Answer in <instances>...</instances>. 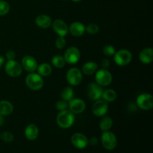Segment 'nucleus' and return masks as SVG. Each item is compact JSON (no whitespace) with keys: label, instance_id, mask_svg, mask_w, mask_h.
Listing matches in <instances>:
<instances>
[{"label":"nucleus","instance_id":"f257e3e1","mask_svg":"<svg viewBox=\"0 0 153 153\" xmlns=\"http://www.w3.org/2000/svg\"><path fill=\"white\" fill-rule=\"evenodd\" d=\"M56 122L61 128H70L75 122V114L67 109L61 111L57 115Z\"/></svg>","mask_w":153,"mask_h":153},{"label":"nucleus","instance_id":"ddd939ff","mask_svg":"<svg viewBox=\"0 0 153 153\" xmlns=\"http://www.w3.org/2000/svg\"><path fill=\"white\" fill-rule=\"evenodd\" d=\"M21 66L22 67V70H25V71L28 73H34L37 68V62L34 57L31 55H26L23 57L21 62Z\"/></svg>","mask_w":153,"mask_h":153},{"label":"nucleus","instance_id":"6ab92c4d","mask_svg":"<svg viewBox=\"0 0 153 153\" xmlns=\"http://www.w3.org/2000/svg\"><path fill=\"white\" fill-rule=\"evenodd\" d=\"M139 59L143 64H149L153 60V49L152 48H146L139 54Z\"/></svg>","mask_w":153,"mask_h":153},{"label":"nucleus","instance_id":"4be33fe9","mask_svg":"<svg viewBox=\"0 0 153 153\" xmlns=\"http://www.w3.org/2000/svg\"><path fill=\"white\" fill-rule=\"evenodd\" d=\"M37 73L41 76H49L52 73V69L50 64L47 63H42L37 68Z\"/></svg>","mask_w":153,"mask_h":153},{"label":"nucleus","instance_id":"c85d7f7f","mask_svg":"<svg viewBox=\"0 0 153 153\" xmlns=\"http://www.w3.org/2000/svg\"><path fill=\"white\" fill-rule=\"evenodd\" d=\"M1 140L6 143H10L13 140V134L10 131H4L0 135Z\"/></svg>","mask_w":153,"mask_h":153},{"label":"nucleus","instance_id":"39448f33","mask_svg":"<svg viewBox=\"0 0 153 153\" xmlns=\"http://www.w3.org/2000/svg\"><path fill=\"white\" fill-rule=\"evenodd\" d=\"M114 56V59L115 63L120 67L128 65L132 59V55L131 52L127 49H120L117 51L115 52Z\"/></svg>","mask_w":153,"mask_h":153},{"label":"nucleus","instance_id":"72a5a7b5","mask_svg":"<svg viewBox=\"0 0 153 153\" xmlns=\"http://www.w3.org/2000/svg\"><path fill=\"white\" fill-rule=\"evenodd\" d=\"M110 65V61L107 58H104V59L101 62V66L102 67V69H107L108 67Z\"/></svg>","mask_w":153,"mask_h":153},{"label":"nucleus","instance_id":"9b49d317","mask_svg":"<svg viewBox=\"0 0 153 153\" xmlns=\"http://www.w3.org/2000/svg\"><path fill=\"white\" fill-rule=\"evenodd\" d=\"M108 111V105L103 100H98L94 102L92 106V112L95 116L103 117Z\"/></svg>","mask_w":153,"mask_h":153},{"label":"nucleus","instance_id":"0eeeda50","mask_svg":"<svg viewBox=\"0 0 153 153\" xmlns=\"http://www.w3.org/2000/svg\"><path fill=\"white\" fill-rule=\"evenodd\" d=\"M103 91L104 90L102 87L99 85L96 82H92V83H90L87 88V95L90 100L96 101L102 98Z\"/></svg>","mask_w":153,"mask_h":153},{"label":"nucleus","instance_id":"e433bc0d","mask_svg":"<svg viewBox=\"0 0 153 153\" xmlns=\"http://www.w3.org/2000/svg\"><path fill=\"white\" fill-rule=\"evenodd\" d=\"M4 118H3V116L0 115V126H1L4 124Z\"/></svg>","mask_w":153,"mask_h":153},{"label":"nucleus","instance_id":"f704fd0d","mask_svg":"<svg viewBox=\"0 0 153 153\" xmlns=\"http://www.w3.org/2000/svg\"><path fill=\"white\" fill-rule=\"evenodd\" d=\"M88 143H91V145H97L98 143V140H97V137H92V138H91V140H88Z\"/></svg>","mask_w":153,"mask_h":153},{"label":"nucleus","instance_id":"f3484780","mask_svg":"<svg viewBox=\"0 0 153 153\" xmlns=\"http://www.w3.org/2000/svg\"><path fill=\"white\" fill-rule=\"evenodd\" d=\"M52 19L50 16L46 14L39 15L36 17L35 23L39 28H43V29H46L49 28L52 25Z\"/></svg>","mask_w":153,"mask_h":153},{"label":"nucleus","instance_id":"473e14b6","mask_svg":"<svg viewBox=\"0 0 153 153\" xmlns=\"http://www.w3.org/2000/svg\"><path fill=\"white\" fill-rule=\"evenodd\" d=\"M5 57L7 59V61H9V60H14V58H16V53H15L14 51L8 50L6 52Z\"/></svg>","mask_w":153,"mask_h":153},{"label":"nucleus","instance_id":"2eb2a0df","mask_svg":"<svg viewBox=\"0 0 153 153\" xmlns=\"http://www.w3.org/2000/svg\"><path fill=\"white\" fill-rule=\"evenodd\" d=\"M72 144L77 149H82L88 144V139L82 133H75L71 137Z\"/></svg>","mask_w":153,"mask_h":153},{"label":"nucleus","instance_id":"c756f323","mask_svg":"<svg viewBox=\"0 0 153 153\" xmlns=\"http://www.w3.org/2000/svg\"><path fill=\"white\" fill-rule=\"evenodd\" d=\"M115 52H116L115 48L111 45H107L103 48V53L107 56H112V55H114Z\"/></svg>","mask_w":153,"mask_h":153},{"label":"nucleus","instance_id":"1a4fd4ad","mask_svg":"<svg viewBox=\"0 0 153 153\" xmlns=\"http://www.w3.org/2000/svg\"><path fill=\"white\" fill-rule=\"evenodd\" d=\"M81 53L79 49L76 46H71L65 51L64 58L67 64H75L79 61Z\"/></svg>","mask_w":153,"mask_h":153},{"label":"nucleus","instance_id":"a878e982","mask_svg":"<svg viewBox=\"0 0 153 153\" xmlns=\"http://www.w3.org/2000/svg\"><path fill=\"white\" fill-rule=\"evenodd\" d=\"M51 62H52V64L54 67L59 69L63 68L66 64V61L65 60H64V57L59 55H55V56L52 58V60H51Z\"/></svg>","mask_w":153,"mask_h":153},{"label":"nucleus","instance_id":"a211bd4d","mask_svg":"<svg viewBox=\"0 0 153 153\" xmlns=\"http://www.w3.org/2000/svg\"><path fill=\"white\" fill-rule=\"evenodd\" d=\"M25 135L28 140H34L39 135V128L35 124H29L25 129Z\"/></svg>","mask_w":153,"mask_h":153},{"label":"nucleus","instance_id":"5701e85b","mask_svg":"<svg viewBox=\"0 0 153 153\" xmlns=\"http://www.w3.org/2000/svg\"><path fill=\"white\" fill-rule=\"evenodd\" d=\"M113 126V120L110 117L103 116V117L100 120V128L102 131H108Z\"/></svg>","mask_w":153,"mask_h":153},{"label":"nucleus","instance_id":"4468645a","mask_svg":"<svg viewBox=\"0 0 153 153\" xmlns=\"http://www.w3.org/2000/svg\"><path fill=\"white\" fill-rule=\"evenodd\" d=\"M54 31L61 37H65L69 32V28L66 22L62 19H55L52 22Z\"/></svg>","mask_w":153,"mask_h":153},{"label":"nucleus","instance_id":"6e6552de","mask_svg":"<svg viewBox=\"0 0 153 153\" xmlns=\"http://www.w3.org/2000/svg\"><path fill=\"white\" fill-rule=\"evenodd\" d=\"M137 105L144 111L151 110L153 107V97L149 94H142L137 98Z\"/></svg>","mask_w":153,"mask_h":153},{"label":"nucleus","instance_id":"f03ea898","mask_svg":"<svg viewBox=\"0 0 153 153\" xmlns=\"http://www.w3.org/2000/svg\"><path fill=\"white\" fill-rule=\"evenodd\" d=\"M25 82L26 86L31 91H39L43 87V79L38 73H30L25 77Z\"/></svg>","mask_w":153,"mask_h":153},{"label":"nucleus","instance_id":"4c0bfd02","mask_svg":"<svg viewBox=\"0 0 153 153\" xmlns=\"http://www.w3.org/2000/svg\"><path fill=\"white\" fill-rule=\"evenodd\" d=\"M72 1H75V2H79V1H82V0H72Z\"/></svg>","mask_w":153,"mask_h":153},{"label":"nucleus","instance_id":"2f4dec72","mask_svg":"<svg viewBox=\"0 0 153 153\" xmlns=\"http://www.w3.org/2000/svg\"><path fill=\"white\" fill-rule=\"evenodd\" d=\"M66 46V40L64 38V37H59L56 39L55 40V46H56L57 49H62L65 47Z\"/></svg>","mask_w":153,"mask_h":153},{"label":"nucleus","instance_id":"c9c22d12","mask_svg":"<svg viewBox=\"0 0 153 153\" xmlns=\"http://www.w3.org/2000/svg\"><path fill=\"white\" fill-rule=\"evenodd\" d=\"M4 63V58L3 56H1V55H0V68L2 67Z\"/></svg>","mask_w":153,"mask_h":153},{"label":"nucleus","instance_id":"cd10ccee","mask_svg":"<svg viewBox=\"0 0 153 153\" xmlns=\"http://www.w3.org/2000/svg\"><path fill=\"white\" fill-rule=\"evenodd\" d=\"M99 28L98 25H97L96 23H91L89 24L87 27H85V31L88 33L90 34H96L99 32Z\"/></svg>","mask_w":153,"mask_h":153},{"label":"nucleus","instance_id":"9d476101","mask_svg":"<svg viewBox=\"0 0 153 153\" xmlns=\"http://www.w3.org/2000/svg\"><path fill=\"white\" fill-rule=\"evenodd\" d=\"M67 82L72 86L79 85L82 81V73L79 69L73 67L67 73Z\"/></svg>","mask_w":153,"mask_h":153},{"label":"nucleus","instance_id":"412c9836","mask_svg":"<svg viewBox=\"0 0 153 153\" xmlns=\"http://www.w3.org/2000/svg\"><path fill=\"white\" fill-rule=\"evenodd\" d=\"M82 72L85 73V75L88 76H91L94 73L98 70V65L97 63L93 62V61H88V62L85 63L82 68Z\"/></svg>","mask_w":153,"mask_h":153},{"label":"nucleus","instance_id":"423d86ee","mask_svg":"<svg viewBox=\"0 0 153 153\" xmlns=\"http://www.w3.org/2000/svg\"><path fill=\"white\" fill-rule=\"evenodd\" d=\"M103 147L107 150H113L117 144V140L114 133L106 131L103 132L101 137Z\"/></svg>","mask_w":153,"mask_h":153},{"label":"nucleus","instance_id":"7ed1b4c3","mask_svg":"<svg viewBox=\"0 0 153 153\" xmlns=\"http://www.w3.org/2000/svg\"><path fill=\"white\" fill-rule=\"evenodd\" d=\"M112 80H113V77H112L111 73L106 70V69H101L96 72V83H97L100 86H108L111 84Z\"/></svg>","mask_w":153,"mask_h":153},{"label":"nucleus","instance_id":"7c9ffc66","mask_svg":"<svg viewBox=\"0 0 153 153\" xmlns=\"http://www.w3.org/2000/svg\"><path fill=\"white\" fill-rule=\"evenodd\" d=\"M55 108H56L57 110L60 111L66 110L68 108V102L65 100H61L57 102L56 104H55Z\"/></svg>","mask_w":153,"mask_h":153},{"label":"nucleus","instance_id":"f8f14e48","mask_svg":"<svg viewBox=\"0 0 153 153\" xmlns=\"http://www.w3.org/2000/svg\"><path fill=\"white\" fill-rule=\"evenodd\" d=\"M68 108L70 111L73 112L74 114H79L84 112L86 108V104L81 99L73 98V100L69 101Z\"/></svg>","mask_w":153,"mask_h":153},{"label":"nucleus","instance_id":"393cba45","mask_svg":"<svg viewBox=\"0 0 153 153\" xmlns=\"http://www.w3.org/2000/svg\"><path fill=\"white\" fill-rule=\"evenodd\" d=\"M61 100H64L65 101L69 102L74 98V91L71 87H67L64 88L61 94Z\"/></svg>","mask_w":153,"mask_h":153},{"label":"nucleus","instance_id":"b1692460","mask_svg":"<svg viewBox=\"0 0 153 153\" xmlns=\"http://www.w3.org/2000/svg\"><path fill=\"white\" fill-rule=\"evenodd\" d=\"M102 99L107 102H111L117 99L116 91L112 89H108L103 91Z\"/></svg>","mask_w":153,"mask_h":153},{"label":"nucleus","instance_id":"dca6fc26","mask_svg":"<svg viewBox=\"0 0 153 153\" xmlns=\"http://www.w3.org/2000/svg\"><path fill=\"white\" fill-rule=\"evenodd\" d=\"M69 31L74 37H80L85 32V26L80 22H74L70 25Z\"/></svg>","mask_w":153,"mask_h":153},{"label":"nucleus","instance_id":"20e7f679","mask_svg":"<svg viewBox=\"0 0 153 153\" xmlns=\"http://www.w3.org/2000/svg\"><path fill=\"white\" fill-rule=\"evenodd\" d=\"M4 70L9 76L16 78L22 74V67L21 64L15 60H9L4 65Z\"/></svg>","mask_w":153,"mask_h":153},{"label":"nucleus","instance_id":"aec40b11","mask_svg":"<svg viewBox=\"0 0 153 153\" xmlns=\"http://www.w3.org/2000/svg\"><path fill=\"white\" fill-rule=\"evenodd\" d=\"M13 111V106L11 102L3 100L0 102V115L1 116H7L12 114Z\"/></svg>","mask_w":153,"mask_h":153},{"label":"nucleus","instance_id":"bb28decb","mask_svg":"<svg viewBox=\"0 0 153 153\" xmlns=\"http://www.w3.org/2000/svg\"><path fill=\"white\" fill-rule=\"evenodd\" d=\"M10 10V5L5 1L0 0V16L6 15Z\"/></svg>","mask_w":153,"mask_h":153}]
</instances>
